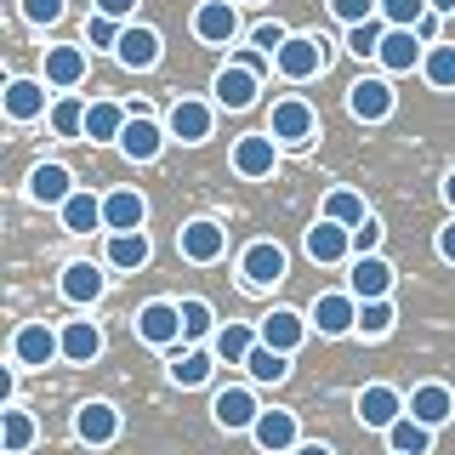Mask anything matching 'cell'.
<instances>
[{
	"label": "cell",
	"mask_w": 455,
	"mask_h": 455,
	"mask_svg": "<svg viewBox=\"0 0 455 455\" xmlns=\"http://www.w3.org/2000/svg\"><path fill=\"white\" fill-rule=\"evenodd\" d=\"M267 132L279 137V148H302V142L319 137V114H313V103H302V97H279V103L267 108Z\"/></svg>",
	"instance_id": "obj_1"
},
{
	"label": "cell",
	"mask_w": 455,
	"mask_h": 455,
	"mask_svg": "<svg viewBox=\"0 0 455 455\" xmlns=\"http://www.w3.org/2000/svg\"><path fill=\"white\" fill-rule=\"evenodd\" d=\"M137 336L160 353L188 347V341H182V302H142L137 307Z\"/></svg>",
	"instance_id": "obj_2"
},
{
	"label": "cell",
	"mask_w": 455,
	"mask_h": 455,
	"mask_svg": "<svg viewBox=\"0 0 455 455\" xmlns=\"http://www.w3.org/2000/svg\"><path fill=\"white\" fill-rule=\"evenodd\" d=\"M256 92H262V75L245 68V63H234V57H228V63L217 68V80H211V103L228 108V114H245L256 103Z\"/></svg>",
	"instance_id": "obj_3"
},
{
	"label": "cell",
	"mask_w": 455,
	"mask_h": 455,
	"mask_svg": "<svg viewBox=\"0 0 455 455\" xmlns=\"http://www.w3.org/2000/svg\"><path fill=\"white\" fill-rule=\"evenodd\" d=\"M307 319H313L319 336H353L359 331V296L353 291H324V296H313Z\"/></svg>",
	"instance_id": "obj_4"
},
{
	"label": "cell",
	"mask_w": 455,
	"mask_h": 455,
	"mask_svg": "<svg viewBox=\"0 0 455 455\" xmlns=\"http://www.w3.org/2000/svg\"><path fill=\"white\" fill-rule=\"evenodd\" d=\"M274 68H279V80H291V85L324 75V40H319V35H291V40L279 46Z\"/></svg>",
	"instance_id": "obj_5"
},
{
	"label": "cell",
	"mask_w": 455,
	"mask_h": 455,
	"mask_svg": "<svg viewBox=\"0 0 455 455\" xmlns=\"http://www.w3.org/2000/svg\"><path fill=\"white\" fill-rule=\"evenodd\" d=\"M177 251L188 256V262L211 267V262H222V256H228V228L211 222V217H194V222L177 228Z\"/></svg>",
	"instance_id": "obj_6"
},
{
	"label": "cell",
	"mask_w": 455,
	"mask_h": 455,
	"mask_svg": "<svg viewBox=\"0 0 455 455\" xmlns=\"http://www.w3.org/2000/svg\"><path fill=\"white\" fill-rule=\"evenodd\" d=\"M353 410H359V427H376V433H387V427L410 410V398L398 393V387H387V381H370V387H359Z\"/></svg>",
	"instance_id": "obj_7"
},
{
	"label": "cell",
	"mask_w": 455,
	"mask_h": 455,
	"mask_svg": "<svg viewBox=\"0 0 455 455\" xmlns=\"http://www.w3.org/2000/svg\"><path fill=\"white\" fill-rule=\"evenodd\" d=\"M211 125H217V103H199V97H177V103H171V120H165L171 142L199 148V142L211 137Z\"/></svg>",
	"instance_id": "obj_8"
},
{
	"label": "cell",
	"mask_w": 455,
	"mask_h": 455,
	"mask_svg": "<svg viewBox=\"0 0 455 455\" xmlns=\"http://www.w3.org/2000/svg\"><path fill=\"white\" fill-rule=\"evenodd\" d=\"M239 279H245L251 291H274V284L284 279V245H274V239L245 245L239 251Z\"/></svg>",
	"instance_id": "obj_9"
},
{
	"label": "cell",
	"mask_w": 455,
	"mask_h": 455,
	"mask_svg": "<svg viewBox=\"0 0 455 455\" xmlns=\"http://www.w3.org/2000/svg\"><path fill=\"white\" fill-rule=\"evenodd\" d=\"M302 251L313 256L319 267H336V262H353V228H341V222H331V217H319L302 234Z\"/></svg>",
	"instance_id": "obj_10"
},
{
	"label": "cell",
	"mask_w": 455,
	"mask_h": 455,
	"mask_svg": "<svg viewBox=\"0 0 455 455\" xmlns=\"http://www.w3.org/2000/svg\"><path fill=\"white\" fill-rule=\"evenodd\" d=\"M194 35L205 46H234L239 40V0H199L194 6Z\"/></svg>",
	"instance_id": "obj_11"
},
{
	"label": "cell",
	"mask_w": 455,
	"mask_h": 455,
	"mask_svg": "<svg viewBox=\"0 0 455 455\" xmlns=\"http://www.w3.org/2000/svg\"><path fill=\"white\" fill-rule=\"evenodd\" d=\"M12 359L23 370H46L52 359H63V331H52V324H23V331L12 336Z\"/></svg>",
	"instance_id": "obj_12"
},
{
	"label": "cell",
	"mask_w": 455,
	"mask_h": 455,
	"mask_svg": "<svg viewBox=\"0 0 455 455\" xmlns=\"http://www.w3.org/2000/svg\"><path fill=\"white\" fill-rule=\"evenodd\" d=\"M165 125L154 120V114H142V108H132V125L120 132V154L132 165H148V160H160V148H165Z\"/></svg>",
	"instance_id": "obj_13"
},
{
	"label": "cell",
	"mask_w": 455,
	"mask_h": 455,
	"mask_svg": "<svg viewBox=\"0 0 455 455\" xmlns=\"http://www.w3.org/2000/svg\"><path fill=\"white\" fill-rule=\"evenodd\" d=\"M393 103H398L393 85L376 80V75H359V80L347 85V114H353V120H364V125H381L393 114Z\"/></svg>",
	"instance_id": "obj_14"
},
{
	"label": "cell",
	"mask_w": 455,
	"mask_h": 455,
	"mask_svg": "<svg viewBox=\"0 0 455 455\" xmlns=\"http://www.w3.org/2000/svg\"><path fill=\"white\" fill-rule=\"evenodd\" d=\"M234 171H239V177H251V182L274 177V171H279V137H274V132L239 137V142H234Z\"/></svg>",
	"instance_id": "obj_15"
},
{
	"label": "cell",
	"mask_w": 455,
	"mask_h": 455,
	"mask_svg": "<svg viewBox=\"0 0 455 455\" xmlns=\"http://www.w3.org/2000/svg\"><path fill=\"white\" fill-rule=\"evenodd\" d=\"M256 416H262V404H256L251 387H222L217 398H211V421H217L222 433H251Z\"/></svg>",
	"instance_id": "obj_16"
},
{
	"label": "cell",
	"mask_w": 455,
	"mask_h": 455,
	"mask_svg": "<svg viewBox=\"0 0 455 455\" xmlns=\"http://www.w3.org/2000/svg\"><path fill=\"white\" fill-rule=\"evenodd\" d=\"M251 438H256V450H267V455H291L296 444H302V427H296V410H262L251 427Z\"/></svg>",
	"instance_id": "obj_17"
},
{
	"label": "cell",
	"mask_w": 455,
	"mask_h": 455,
	"mask_svg": "<svg viewBox=\"0 0 455 455\" xmlns=\"http://www.w3.org/2000/svg\"><path fill=\"white\" fill-rule=\"evenodd\" d=\"M57 291H63L68 307H97V302H103V291H108V274L97 262H68L63 279H57Z\"/></svg>",
	"instance_id": "obj_18"
},
{
	"label": "cell",
	"mask_w": 455,
	"mask_h": 455,
	"mask_svg": "<svg viewBox=\"0 0 455 455\" xmlns=\"http://www.w3.org/2000/svg\"><path fill=\"white\" fill-rule=\"evenodd\" d=\"M75 438H80V444H92V450L114 444V438H120V410H114L108 398L80 404V410H75Z\"/></svg>",
	"instance_id": "obj_19"
},
{
	"label": "cell",
	"mask_w": 455,
	"mask_h": 455,
	"mask_svg": "<svg viewBox=\"0 0 455 455\" xmlns=\"http://www.w3.org/2000/svg\"><path fill=\"white\" fill-rule=\"evenodd\" d=\"M256 331H262V341L274 353H296L307 341L313 319H307V313H296V307H274V313H262V324H256Z\"/></svg>",
	"instance_id": "obj_20"
},
{
	"label": "cell",
	"mask_w": 455,
	"mask_h": 455,
	"mask_svg": "<svg viewBox=\"0 0 455 455\" xmlns=\"http://www.w3.org/2000/svg\"><path fill=\"white\" fill-rule=\"evenodd\" d=\"M28 199H35V205H57V211H63L68 199H75V171L57 165V160H40L35 171H28Z\"/></svg>",
	"instance_id": "obj_21"
},
{
	"label": "cell",
	"mask_w": 455,
	"mask_h": 455,
	"mask_svg": "<svg viewBox=\"0 0 455 455\" xmlns=\"http://www.w3.org/2000/svg\"><path fill=\"white\" fill-rule=\"evenodd\" d=\"M120 68H132V75H142V68H154L165 57V40L154 35L148 23H125V35H120Z\"/></svg>",
	"instance_id": "obj_22"
},
{
	"label": "cell",
	"mask_w": 455,
	"mask_h": 455,
	"mask_svg": "<svg viewBox=\"0 0 455 455\" xmlns=\"http://www.w3.org/2000/svg\"><path fill=\"white\" fill-rule=\"evenodd\" d=\"M393 262L387 256H353V267H347V291L359 296V302H376V296H387L393 291Z\"/></svg>",
	"instance_id": "obj_23"
},
{
	"label": "cell",
	"mask_w": 455,
	"mask_h": 455,
	"mask_svg": "<svg viewBox=\"0 0 455 455\" xmlns=\"http://www.w3.org/2000/svg\"><path fill=\"white\" fill-rule=\"evenodd\" d=\"M6 114L18 125L46 120V114H52V85L46 80H6Z\"/></svg>",
	"instance_id": "obj_24"
},
{
	"label": "cell",
	"mask_w": 455,
	"mask_h": 455,
	"mask_svg": "<svg viewBox=\"0 0 455 455\" xmlns=\"http://www.w3.org/2000/svg\"><path fill=\"white\" fill-rule=\"evenodd\" d=\"M142 222H148V199H142L137 188L103 194V228H108V234H137Z\"/></svg>",
	"instance_id": "obj_25"
},
{
	"label": "cell",
	"mask_w": 455,
	"mask_h": 455,
	"mask_svg": "<svg viewBox=\"0 0 455 455\" xmlns=\"http://www.w3.org/2000/svg\"><path fill=\"white\" fill-rule=\"evenodd\" d=\"M427 63V40L416 28H387V40H381V68L387 75H410V68Z\"/></svg>",
	"instance_id": "obj_26"
},
{
	"label": "cell",
	"mask_w": 455,
	"mask_h": 455,
	"mask_svg": "<svg viewBox=\"0 0 455 455\" xmlns=\"http://www.w3.org/2000/svg\"><path fill=\"white\" fill-rule=\"evenodd\" d=\"M132 125V108L114 103V97H97L85 108V142H120V132Z\"/></svg>",
	"instance_id": "obj_27"
},
{
	"label": "cell",
	"mask_w": 455,
	"mask_h": 455,
	"mask_svg": "<svg viewBox=\"0 0 455 455\" xmlns=\"http://www.w3.org/2000/svg\"><path fill=\"white\" fill-rule=\"evenodd\" d=\"M410 416L427 421V427L438 433V427H444V421L455 416V393L444 387V381H421V387L410 393Z\"/></svg>",
	"instance_id": "obj_28"
},
{
	"label": "cell",
	"mask_w": 455,
	"mask_h": 455,
	"mask_svg": "<svg viewBox=\"0 0 455 455\" xmlns=\"http://www.w3.org/2000/svg\"><path fill=\"white\" fill-rule=\"evenodd\" d=\"M85 80V46H46V85L52 92H75Z\"/></svg>",
	"instance_id": "obj_29"
},
{
	"label": "cell",
	"mask_w": 455,
	"mask_h": 455,
	"mask_svg": "<svg viewBox=\"0 0 455 455\" xmlns=\"http://www.w3.org/2000/svg\"><path fill=\"white\" fill-rule=\"evenodd\" d=\"M148 256H154V245H148V234H108V251H103V262L108 267H120V274H137V267H148Z\"/></svg>",
	"instance_id": "obj_30"
},
{
	"label": "cell",
	"mask_w": 455,
	"mask_h": 455,
	"mask_svg": "<svg viewBox=\"0 0 455 455\" xmlns=\"http://www.w3.org/2000/svg\"><path fill=\"white\" fill-rule=\"evenodd\" d=\"M211 370H217V353L211 347H177L171 353V381L177 387H205Z\"/></svg>",
	"instance_id": "obj_31"
},
{
	"label": "cell",
	"mask_w": 455,
	"mask_h": 455,
	"mask_svg": "<svg viewBox=\"0 0 455 455\" xmlns=\"http://www.w3.org/2000/svg\"><path fill=\"white\" fill-rule=\"evenodd\" d=\"M387 455H433V427L416 421V416L404 410V416L387 427Z\"/></svg>",
	"instance_id": "obj_32"
},
{
	"label": "cell",
	"mask_w": 455,
	"mask_h": 455,
	"mask_svg": "<svg viewBox=\"0 0 455 455\" xmlns=\"http://www.w3.org/2000/svg\"><path fill=\"white\" fill-rule=\"evenodd\" d=\"M97 353H103V331H97V319H68L63 324V359L68 364H92Z\"/></svg>",
	"instance_id": "obj_33"
},
{
	"label": "cell",
	"mask_w": 455,
	"mask_h": 455,
	"mask_svg": "<svg viewBox=\"0 0 455 455\" xmlns=\"http://www.w3.org/2000/svg\"><path fill=\"white\" fill-rule=\"evenodd\" d=\"M256 341H262V331H251V324H222L211 336V353H217V364H245Z\"/></svg>",
	"instance_id": "obj_34"
},
{
	"label": "cell",
	"mask_w": 455,
	"mask_h": 455,
	"mask_svg": "<svg viewBox=\"0 0 455 455\" xmlns=\"http://www.w3.org/2000/svg\"><path fill=\"white\" fill-rule=\"evenodd\" d=\"M222 324H217V313H211L205 296H182V341L188 347H199V341H211Z\"/></svg>",
	"instance_id": "obj_35"
},
{
	"label": "cell",
	"mask_w": 455,
	"mask_h": 455,
	"mask_svg": "<svg viewBox=\"0 0 455 455\" xmlns=\"http://www.w3.org/2000/svg\"><path fill=\"white\" fill-rule=\"evenodd\" d=\"M85 108L92 103H80V97H57L52 103V114H46V125H52V137H63V142H75V137H85Z\"/></svg>",
	"instance_id": "obj_36"
},
{
	"label": "cell",
	"mask_w": 455,
	"mask_h": 455,
	"mask_svg": "<svg viewBox=\"0 0 455 455\" xmlns=\"http://www.w3.org/2000/svg\"><path fill=\"white\" fill-rule=\"evenodd\" d=\"M319 217H331L341 228H359V222H370V205H364V194H353V188H331L324 205H319Z\"/></svg>",
	"instance_id": "obj_37"
},
{
	"label": "cell",
	"mask_w": 455,
	"mask_h": 455,
	"mask_svg": "<svg viewBox=\"0 0 455 455\" xmlns=\"http://www.w3.org/2000/svg\"><path fill=\"white\" fill-rule=\"evenodd\" d=\"M63 228H68V234H97V228H103V199L75 188V199L63 205Z\"/></svg>",
	"instance_id": "obj_38"
},
{
	"label": "cell",
	"mask_w": 455,
	"mask_h": 455,
	"mask_svg": "<svg viewBox=\"0 0 455 455\" xmlns=\"http://www.w3.org/2000/svg\"><path fill=\"white\" fill-rule=\"evenodd\" d=\"M245 370H251V381H274V387H279V381L291 376V353H274L267 341H256L251 359H245Z\"/></svg>",
	"instance_id": "obj_39"
},
{
	"label": "cell",
	"mask_w": 455,
	"mask_h": 455,
	"mask_svg": "<svg viewBox=\"0 0 455 455\" xmlns=\"http://www.w3.org/2000/svg\"><path fill=\"white\" fill-rule=\"evenodd\" d=\"M421 75H427L433 92H455V40H444V46H427Z\"/></svg>",
	"instance_id": "obj_40"
},
{
	"label": "cell",
	"mask_w": 455,
	"mask_h": 455,
	"mask_svg": "<svg viewBox=\"0 0 455 455\" xmlns=\"http://www.w3.org/2000/svg\"><path fill=\"white\" fill-rule=\"evenodd\" d=\"M0 438H6V455H23L28 444L40 438V427H35V416L28 410H12L6 404V421H0Z\"/></svg>",
	"instance_id": "obj_41"
},
{
	"label": "cell",
	"mask_w": 455,
	"mask_h": 455,
	"mask_svg": "<svg viewBox=\"0 0 455 455\" xmlns=\"http://www.w3.org/2000/svg\"><path fill=\"white\" fill-rule=\"evenodd\" d=\"M393 324H398V313H393L387 296H376V302H359V336H364V341H381Z\"/></svg>",
	"instance_id": "obj_42"
},
{
	"label": "cell",
	"mask_w": 455,
	"mask_h": 455,
	"mask_svg": "<svg viewBox=\"0 0 455 455\" xmlns=\"http://www.w3.org/2000/svg\"><path fill=\"white\" fill-rule=\"evenodd\" d=\"M387 18H370V23H353L347 28V52L353 57H381V40H387Z\"/></svg>",
	"instance_id": "obj_43"
},
{
	"label": "cell",
	"mask_w": 455,
	"mask_h": 455,
	"mask_svg": "<svg viewBox=\"0 0 455 455\" xmlns=\"http://www.w3.org/2000/svg\"><path fill=\"white\" fill-rule=\"evenodd\" d=\"M120 35H125L120 18H103V12H92V23H85V46H92V52H120Z\"/></svg>",
	"instance_id": "obj_44"
},
{
	"label": "cell",
	"mask_w": 455,
	"mask_h": 455,
	"mask_svg": "<svg viewBox=\"0 0 455 455\" xmlns=\"http://www.w3.org/2000/svg\"><path fill=\"white\" fill-rule=\"evenodd\" d=\"M427 12H433L427 0H381V18H387L393 28H416Z\"/></svg>",
	"instance_id": "obj_45"
},
{
	"label": "cell",
	"mask_w": 455,
	"mask_h": 455,
	"mask_svg": "<svg viewBox=\"0 0 455 455\" xmlns=\"http://www.w3.org/2000/svg\"><path fill=\"white\" fill-rule=\"evenodd\" d=\"M331 12H336V18L341 23H370V18H381V0H331Z\"/></svg>",
	"instance_id": "obj_46"
},
{
	"label": "cell",
	"mask_w": 455,
	"mask_h": 455,
	"mask_svg": "<svg viewBox=\"0 0 455 455\" xmlns=\"http://www.w3.org/2000/svg\"><path fill=\"white\" fill-rule=\"evenodd\" d=\"M284 40H291V28H284V23H256V28H251V46L267 52V57H279Z\"/></svg>",
	"instance_id": "obj_47"
},
{
	"label": "cell",
	"mask_w": 455,
	"mask_h": 455,
	"mask_svg": "<svg viewBox=\"0 0 455 455\" xmlns=\"http://www.w3.org/2000/svg\"><path fill=\"white\" fill-rule=\"evenodd\" d=\"M68 12V0H23V18L35 23V28H46V23H57Z\"/></svg>",
	"instance_id": "obj_48"
},
{
	"label": "cell",
	"mask_w": 455,
	"mask_h": 455,
	"mask_svg": "<svg viewBox=\"0 0 455 455\" xmlns=\"http://www.w3.org/2000/svg\"><path fill=\"white\" fill-rule=\"evenodd\" d=\"M376 245H381V222L376 217L353 228V256H376Z\"/></svg>",
	"instance_id": "obj_49"
},
{
	"label": "cell",
	"mask_w": 455,
	"mask_h": 455,
	"mask_svg": "<svg viewBox=\"0 0 455 455\" xmlns=\"http://www.w3.org/2000/svg\"><path fill=\"white\" fill-rule=\"evenodd\" d=\"M92 6L103 12V18H120V23H125V18L137 12V0H92Z\"/></svg>",
	"instance_id": "obj_50"
},
{
	"label": "cell",
	"mask_w": 455,
	"mask_h": 455,
	"mask_svg": "<svg viewBox=\"0 0 455 455\" xmlns=\"http://www.w3.org/2000/svg\"><path fill=\"white\" fill-rule=\"evenodd\" d=\"M438 256H444V262H455V217L438 228Z\"/></svg>",
	"instance_id": "obj_51"
},
{
	"label": "cell",
	"mask_w": 455,
	"mask_h": 455,
	"mask_svg": "<svg viewBox=\"0 0 455 455\" xmlns=\"http://www.w3.org/2000/svg\"><path fill=\"white\" fill-rule=\"evenodd\" d=\"M416 35H421V40H427V46H433V35H438V12H427V18H421V23H416Z\"/></svg>",
	"instance_id": "obj_52"
},
{
	"label": "cell",
	"mask_w": 455,
	"mask_h": 455,
	"mask_svg": "<svg viewBox=\"0 0 455 455\" xmlns=\"http://www.w3.org/2000/svg\"><path fill=\"white\" fill-rule=\"evenodd\" d=\"M291 455H336V450H331V444H296Z\"/></svg>",
	"instance_id": "obj_53"
},
{
	"label": "cell",
	"mask_w": 455,
	"mask_h": 455,
	"mask_svg": "<svg viewBox=\"0 0 455 455\" xmlns=\"http://www.w3.org/2000/svg\"><path fill=\"white\" fill-rule=\"evenodd\" d=\"M444 205L455 211V171H450V177H444Z\"/></svg>",
	"instance_id": "obj_54"
},
{
	"label": "cell",
	"mask_w": 455,
	"mask_h": 455,
	"mask_svg": "<svg viewBox=\"0 0 455 455\" xmlns=\"http://www.w3.org/2000/svg\"><path fill=\"white\" fill-rule=\"evenodd\" d=\"M427 6H433L438 18H444V12H455V0H427Z\"/></svg>",
	"instance_id": "obj_55"
}]
</instances>
